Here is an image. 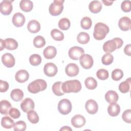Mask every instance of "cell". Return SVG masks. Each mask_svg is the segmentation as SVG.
<instances>
[{"label": "cell", "mask_w": 131, "mask_h": 131, "mask_svg": "<svg viewBox=\"0 0 131 131\" xmlns=\"http://www.w3.org/2000/svg\"><path fill=\"white\" fill-rule=\"evenodd\" d=\"M62 90L64 93H78L81 90V84L76 79L68 80L62 83Z\"/></svg>", "instance_id": "6da1fadb"}, {"label": "cell", "mask_w": 131, "mask_h": 131, "mask_svg": "<svg viewBox=\"0 0 131 131\" xmlns=\"http://www.w3.org/2000/svg\"><path fill=\"white\" fill-rule=\"evenodd\" d=\"M110 31L108 27L104 23H98L94 27L93 36L96 40L103 39Z\"/></svg>", "instance_id": "7a4b0ae2"}, {"label": "cell", "mask_w": 131, "mask_h": 131, "mask_svg": "<svg viewBox=\"0 0 131 131\" xmlns=\"http://www.w3.org/2000/svg\"><path fill=\"white\" fill-rule=\"evenodd\" d=\"M123 44V41L121 38L116 37L105 42L103 45V50L106 53H112L116 49L120 48Z\"/></svg>", "instance_id": "3957f363"}, {"label": "cell", "mask_w": 131, "mask_h": 131, "mask_svg": "<svg viewBox=\"0 0 131 131\" xmlns=\"http://www.w3.org/2000/svg\"><path fill=\"white\" fill-rule=\"evenodd\" d=\"M47 86V84L45 80L41 79H38L29 83L27 88L30 93L36 94L45 90Z\"/></svg>", "instance_id": "277c9868"}, {"label": "cell", "mask_w": 131, "mask_h": 131, "mask_svg": "<svg viewBox=\"0 0 131 131\" xmlns=\"http://www.w3.org/2000/svg\"><path fill=\"white\" fill-rule=\"evenodd\" d=\"M63 0H55L49 6V11L53 16H57L60 14L63 9Z\"/></svg>", "instance_id": "5b68a950"}, {"label": "cell", "mask_w": 131, "mask_h": 131, "mask_svg": "<svg viewBox=\"0 0 131 131\" xmlns=\"http://www.w3.org/2000/svg\"><path fill=\"white\" fill-rule=\"evenodd\" d=\"M72 108V103L70 101L67 99H63L58 103V110L62 115H68L69 114Z\"/></svg>", "instance_id": "8992f818"}, {"label": "cell", "mask_w": 131, "mask_h": 131, "mask_svg": "<svg viewBox=\"0 0 131 131\" xmlns=\"http://www.w3.org/2000/svg\"><path fill=\"white\" fill-rule=\"evenodd\" d=\"M84 50L79 47L74 46L71 47L69 50V56L73 60H78L81 56L84 54Z\"/></svg>", "instance_id": "52a82bcc"}, {"label": "cell", "mask_w": 131, "mask_h": 131, "mask_svg": "<svg viewBox=\"0 0 131 131\" xmlns=\"http://www.w3.org/2000/svg\"><path fill=\"white\" fill-rule=\"evenodd\" d=\"M80 63L83 68L89 69L91 68L94 63L93 57L89 54H83L79 58Z\"/></svg>", "instance_id": "ba28073f"}, {"label": "cell", "mask_w": 131, "mask_h": 131, "mask_svg": "<svg viewBox=\"0 0 131 131\" xmlns=\"http://www.w3.org/2000/svg\"><path fill=\"white\" fill-rule=\"evenodd\" d=\"M13 9L12 1L4 0L0 4V10L2 14L4 15H8L11 14Z\"/></svg>", "instance_id": "9c48e42d"}, {"label": "cell", "mask_w": 131, "mask_h": 131, "mask_svg": "<svg viewBox=\"0 0 131 131\" xmlns=\"http://www.w3.org/2000/svg\"><path fill=\"white\" fill-rule=\"evenodd\" d=\"M58 71L56 66L52 62L47 63L43 68V72L45 75L48 77H53L57 74Z\"/></svg>", "instance_id": "30bf717a"}, {"label": "cell", "mask_w": 131, "mask_h": 131, "mask_svg": "<svg viewBox=\"0 0 131 131\" xmlns=\"http://www.w3.org/2000/svg\"><path fill=\"white\" fill-rule=\"evenodd\" d=\"M2 61L4 65L7 68H12L15 63L13 55L9 53H6L2 55Z\"/></svg>", "instance_id": "8fae6325"}, {"label": "cell", "mask_w": 131, "mask_h": 131, "mask_svg": "<svg viewBox=\"0 0 131 131\" xmlns=\"http://www.w3.org/2000/svg\"><path fill=\"white\" fill-rule=\"evenodd\" d=\"M85 107L88 113L92 115L96 114L98 110V104L93 99L88 100L85 104Z\"/></svg>", "instance_id": "7c38bea8"}, {"label": "cell", "mask_w": 131, "mask_h": 131, "mask_svg": "<svg viewBox=\"0 0 131 131\" xmlns=\"http://www.w3.org/2000/svg\"><path fill=\"white\" fill-rule=\"evenodd\" d=\"M20 107L24 112L27 113L30 110H34V102L31 98H26L21 102L20 104Z\"/></svg>", "instance_id": "4fadbf2b"}, {"label": "cell", "mask_w": 131, "mask_h": 131, "mask_svg": "<svg viewBox=\"0 0 131 131\" xmlns=\"http://www.w3.org/2000/svg\"><path fill=\"white\" fill-rule=\"evenodd\" d=\"M85 118L79 114L76 115L71 119L72 125L76 128H80L83 126L85 123Z\"/></svg>", "instance_id": "5bb4252c"}, {"label": "cell", "mask_w": 131, "mask_h": 131, "mask_svg": "<svg viewBox=\"0 0 131 131\" xmlns=\"http://www.w3.org/2000/svg\"><path fill=\"white\" fill-rule=\"evenodd\" d=\"M79 70L78 66L74 63H69L65 69L66 73L69 77H74L77 76L79 73Z\"/></svg>", "instance_id": "9a60e30c"}, {"label": "cell", "mask_w": 131, "mask_h": 131, "mask_svg": "<svg viewBox=\"0 0 131 131\" xmlns=\"http://www.w3.org/2000/svg\"><path fill=\"white\" fill-rule=\"evenodd\" d=\"M12 21L13 24L15 27H20L25 23V17L22 13L17 12L13 15Z\"/></svg>", "instance_id": "2e32d148"}, {"label": "cell", "mask_w": 131, "mask_h": 131, "mask_svg": "<svg viewBox=\"0 0 131 131\" xmlns=\"http://www.w3.org/2000/svg\"><path fill=\"white\" fill-rule=\"evenodd\" d=\"M130 19L127 16H123L119 19L118 26L121 30L126 31L130 29Z\"/></svg>", "instance_id": "e0dca14e"}, {"label": "cell", "mask_w": 131, "mask_h": 131, "mask_svg": "<svg viewBox=\"0 0 131 131\" xmlns=\"http://www.w3.org/2000/svg\"><path fill=\"white\" fill-rule=\"evenodd\" d=\"M15 80L19 83H24L27 81L29 78L28 72L25 70H20L17 71L15 76Z\"/></svg>", "instance_id": "ac0fdd59"}, {"label": "cell", "mask_w": 131, "mask_h": 131, "mask_svg": "<svg viewBox=\"0 0 131 131\" xmlns=\"http://www.w3.org/2000/svg\"><path fill=\"white\" fill-rule=\"evenodd\" d=\"M28 31L32 33H36L40 31V25L39 23L35 19L30 20L27 25Z\"/></svg>", "instance_id": "d6986e66"}, {"label": "cell", "mask_w": 131, "mask_h": 131, "mask_svg": "<svg viewBox=\"0 0 131 131\" xmlns=\"http://www.w3.org/2000/svg\"><path fill=\"white\" fill-rule=\"evenodd\" d=\"M119 99L118 94L114 91H108L105 95V100L110 104L116 103Z\"/></svg>", "instance_id": "ffe728a7"}, {"label": "cell", "mask_w": 131, "mask_h": 131, "mask_svg": "<svg viewBox=\"0 0 131 131\" xmlns=\"http://www.w3.org/2000/svg\"><path fill=\"white\" fill-rule=\"evenodd\" d=\"M56 49L54 47L51 46L46 47L43 51V56L47 59H52L54 58L56 55Z\"/></svg>", "instance_id": "44dd1931"}, {"label": "cell", "mask_w": 131, "mask_h": 131, "mask_svg": "<svg viewBox=\"0 0 131 131\" xmlns=\"http://www.w3.org/2000/svg\"><path fill=\"white\" fill-rule=\"evenodd\" d=\"M107 112L111 116L115 117L118 116L120 112L119 105L116 103L110 104L107 108Z\"/></svg>", "instance_id": "7402d4cb"}, {"label": "cell", "mask_w": 131, "mask_h": 131, "mask_svg": "<svg viewBox=\"0 0 131 131\" xmlns=\"http://www.w3.org/2000/svg\"><path fill=\"white\" fill-rule=\"evenodd\" d=\"M90 11L93 13H97L100 12L102 9V4L100 1H92L89 5Z\"/></svg>", "instance_id": "603a6c76"}, {"label": "cell", "mask_w": 131, "mask_h": 131, "mask_svg": "<svg viewBox=\"0 0 131 131\" xmlns=\"http://www.w3.org/2000/svg\"><path fill=\"white\" fill-rule=\"evenodd\" d=\"M12 108L11 103L6 100H3L0 102V113L2 115H6Z\"/></svg>", "instance_id": "cb8c5ba5"}, {"label": "cell", "mask_w": 131, "mask_h": 131, "mask_svg": "<svg viewBox=\"0 0 131 131\" xmlns=\"http://www.w3.org/2000/svg\"><path fill=\"white\" fill-rule=\"evenodd\" d=\"M5 48L9 50H14L18 47V42L13 38H8L4 40Z\"/></svg>", "instance_id": "d4e9b609"}, {"label": "cell", "mask_w": 131, "mask_h": 131, "mask_svg": "<svg viewBox=\"0 0 131 131\" xmlns=\"http://www.w3.org/2000/svg\"><path fill=\"white\" fill-rule=\"evenodd\" d=\"M10 97L13 100L18 102L23 99L24 97V93L19 89H15L11 92Z\"/></svg>", "instance_id": "484cf974"}, {"label": "cell", "mask_w": 131, "mask_h": 131, "mask_svg": "<svg viewBox=\"0 0 131 131\" xmlns=\"http://www.w3.org/2000/svg\"><path fill=\"white\" fill-rule=\"evenodd\" d=\"M20 9L24 12L31 11L33 7V2L30 0H22L19 3Z\"/></svg>", "instance_id": "4316f807"}, {"label": "cell", "mask_w": 131, "mask_h": 131, "mask_svg": "<svg viewBox=\"0 0 131 131\" xmlns=\"http://www.w3.org/2000/svg\"><path fill=\"white\" fill-rule=\"evenodd\" d=\"M62 82L61 81H57L55 82L52 87V90L53 93L58 96H61L64 94V93L62 90Z\"/></svg>", "instance_id": "83f0119b"}, {"label": "cell", "mask_w": 131, "mask_h": 131, "mask_svg": "<svg viewBox=\"0 0 131 131\" xmlns=\"http://www.w3.org/2000/svg\"><path fill=\"white\" fill-rule=\"evenodd\" d=\"M14 121L9 117L5 116L2 118L1 125L2 126L7 129H10L14 126Z\"/></svg>", "instance_id": "f1b7e54d"}, {"label": "cell", "mask_w": 131, "mask_h": 131, "mask_svg": "<svg viewBox=\"0 0 131 131\" xmlns=\"http://www.w3.org/2000/svg\"><path fill=\"white\" fill-rule=\"evenodd\" d=\"M84 84L86 88L89 90H94L96 89L97 86L96 80L92 77L86 78L84 81Z\"/></svg>", "instance_id": "f546056e"}, {"label": "cell", "mask_w": 131, "mask_h": 131, "mask_svg": "<svg viewBox=\"0 0 131 131\" xmlns=\"http://www.w3.org/2000/svg\"><path fill=\"white\" fill-rule=\"evenodd\" d=\"M130 78H128L125 81L122 82L119 85V90L122 93H126L129 91Z\"/></svg>", "instance_id": "4dcf8cb0"}, {"label": "cell", "mask_w": 131, "mask_h": 131, "mask_svg": "<svg viewBox=\"0 0 131 131\" xmlns=\"http://www.w3.org/2000/svg\"><path fill=\"white\" fill-rule=\"evenodd\" d=\"M77 40L78 42L81 44H86L90 41V36L89 34L86 32H81L78 34Z\"/></svg>", "instance_id": "1f68e13d"}, {"label": "cell", "mask_w": 131, "mask_h": 131, "mask_svg": "<svg viewBox=\"0 0 131 131\" xmlns=\"http://www.w3.org/2000/svg\"><path fill=\"white\" fill-rule=\"evenodd\" d=\"M27 118L28 120L33 124H36L39 121V116L37 113L33 110L27 112Z\"/></svg>", "instance_id": "d6a6232c"}, {"label": "cell", "mask_w": 131, "mask_h": 131, "mask_svg": "<svg viewBox=\"0 0 131 131\" xmlns=\"http://www.w3.org/2000/svg\"><path fill=\"white\" fill-rule=\"evenodd\" d=\"M51 35L54 40L57 41H61L64 39L63 33L56 29H54L51 30Z\"/></svg>", "instance_id": "836d02e7"}, {"label": "cell", "mask_w": 131, "mask_h": 131, "mask_svg": "<svg viewBox=\"0 0 131 131\" xmlns=\"http://www.w3.org/2000/svg\"><path fill=\"white\" fill-rule=\"evenodd\" d=\"M46 44V40L43 37L40 35L36 36L33 40V45L37 48H42Z\"/></svg>", "instance_id": "e575fe53"}, {"label": "cell", "mask_w": 131, "mask_h": 131, "mask_svg": "<svg viewBox=\"0 0 131 131\" xmlns=\"http://www.w3.org/2000/svg\"><path fill=\"white\" fill-rule=\"evenodd\" d=\"M29 62L31 65L33 66H37L41 62V57L39 54H32L29 58Z\"/></svg>", "instance_id": "d590c367"}, {"label": "cell", "mask_w": 131, "mask_h": 131, "mask_svg": "<svg viewBox=\"0 0 131 131\" xmlns=\"http://www.w3.org/2000/svg\"><path fill=\"white\" fill-rule=\"evenodd\" d=\"M71 25L70 21L67 18H62L58 22V27L62 30H67Z\"/></svg>", "instance_id": "8d00e7d4"}, {"label": "cell", "mask_w": 131, "mask_h": 131, "mask_svg": "<svg viewBox=\"0 0 131 131\" xmlns=\"http://www.w3.org/2000/svg\"><path fill=\"white\" fill-rule=\"evenodd\" d=\"M92 25L91 19L89 17H84L80 21L81 27L85 30H88L91 28Z\"/></svg>", "instance_id": "74e56055"}, {"label": "cell", "mask_w": 131, "mask_h": 131, "mask_svg": "<svg viewBox=\"0 0 131 131\" xmlns=\"http://www.w3.org/2000/svg\"><path fill=\"white\" fill-rule=\"evenodd\" d=\"M111 76L113 80L118 81L122 78L123 76V72L119 69H116L112 71Z\"/></svg>", "instance_id": "f35d334b"}, {"label": "cell", "mask_w": 131, "mask_h": 131, "mask_svg": "<svg viewBox=\"0 0 131 131\" xmlns=\"http://www.w3.org/2000/svg\"><path fill=\"white\" fill-rule=\"evenodd\" d=\"M113 60H114L113 56L111 53H108L105 54L101 58L102 63L104 65H106V66L111 64L113 62Z\"/></svg>", "instance_id": "ab89813d"}, {"label": "cell", "mask_w": 131, "mask_h": 131, "mask_svg": "<svg viewBox=\"0 0 131 131\" xmlns=\"http://www.w3.org/2000/svg\"><path fill=\"white\" fill-rule=\"evenodd\" d=\"M96 76L100 80H105L108 77V72L104 69H100L97 71Z\"/></svg>", "instance_id": "60d3db41"}, {"label": "cell", "mask_w": 131, "mask_h": 131, "mask_svg": "<svg viewBox=\"0 0 131 131\" xmlns=\"http://www.w3.org/2000/svg\"><path fill=\"white\" fill-rule=\"evenodd\" d=\"M13 127L15 131H24L26 129L27 125L24 121H18L15 123Z\"/></svg>", "instance_id": "b9f144b4"}, {"label": "cell", "mask_w": 131, "mask_h": 131, "mask_svg": "<svg viewBox=\"0 0 131 131\" xmlns=\"http://www.w3.org/2000/svg\"><path fill=\"white\" fill-rule=\"evenodd\" d=\"M122 119L124 122L127 123H130L131 122V110L128 109L125 110L122 115Z\"/></svg>", "instance_id": "7bdbcfd3"}, {"label": "cell", "mask_w": 131, "mask_h": 131, "mask_svg": "<svg viewBox=\"0 0 131 131\" xmlns=\"http://www.w3.org/2000/svg\"><path fill=\"white\" fill-rule=\"evenodd\" d=\"M130 4L131 2L130 1H124L122 2L121 5V10L124 12H128L130 11Z\"/></svg>", "instance_id": "ee69618b"}, {"label": "cell", "mask_w": 131, "mask_h": 131, "mask_svg": "<svg viewBox=\"0 0 131 131\" xmlns=\"http://www.w3.org/2000/svg\"><path fill=\"white\" fill-rule=\"evenodd\" d=\"M9 115L11 118L13 119H17L20 117V113L17 108L12 107L10 110L9 112Z\"/></svg>", "instance_id": "f6af8a7d"}, {"label": "cell", "mask_w": 131, "mask_h": 131, "mask_svg": "<svg viewBox=\"0 0 131 131\" xmlns=\"http://www.w3.org/2000/svg\"><path fill=\"white\" fill-rule=\"evenodd\" d=\"M9 89V84L6 81L0 80V92L2 93L7 91Z\"/></svg>", "instance_id": "bcb514c9"}, {"label": "cell", "mask_w": 131, "mask_h": 131, "mask_svg": "<svg viewBox=\"0 0 131 131\" xmlns=\"http://www.w3.org/2000/svg\"><path fill=\"white\" fill-rule=\"evenodd\" d=\"M131 49L130 44L127 45L124 49V53L128 56H130L131 55V49Z\"/></svg>", "instance_id": "7dc6e473"}, {"label": "cell", "mask_w": 131, "mask_h": 131, "mask_svg": "<svg viewBox=\"0 0 131 131\" xmlns=\"http://www.w3.org/2000/svg\"><path fill=\"white\" fill-rule=\"evenodd\" d=\"M102 3L104 4V5L105 6H111L112 5V4L113 3L114 1H102Z\"/></svg>", "instance_id": "c3c4849f"}, {"label": "cell", "mask_w": 131, "mask_h": 131, "mask_svg": "<svg viewBox=\"0 0 131 131\" xmlns=\"http://www.w3.org/2000/svg\"><path fill=\"white\" fill-rule=\"evenodd\" d=\"M0 42H1V48L0 50L2 51L5 48V43H4V40H3L2 39H0Z\"/></svg>", "instance_id": "681fc988"}, {"label": "cell", "mask_w": 131, "mask_h": 131, "mask_svg": "<svg viewBox=\"0 0 131 131\" xmlns=\"http://www.w3.org/2000/svg\"><path fill=\"white\" fill-rule=\"evenodd\" d=\"M60 130H72V128L68 126H64L60 129Z\"/></svg>", "instance_id": "f907efd6"}]
</instances>
